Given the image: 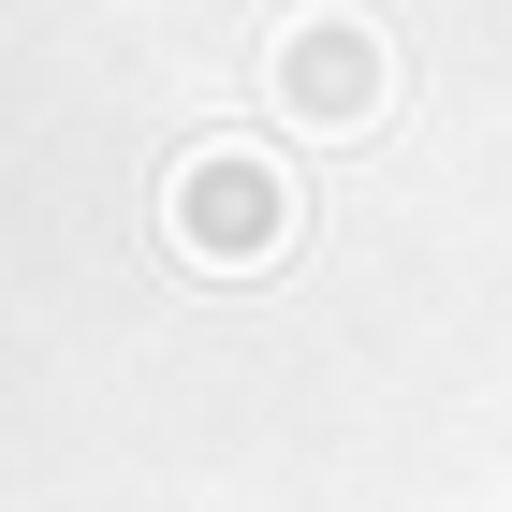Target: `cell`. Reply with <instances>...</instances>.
I'll return each instance as SVG.
<instances>
[{
	"label": "cell",
	"instance_id": "cell-2",
	"mask_svg": "<svg viewBox=\"0 0 512 512\" xmlns=\"http://www.w3.org/2000/svg\"><path fill=\"white\" fill-rule=\"evenodd\" d=\"M278 103L322 118V132L381 118V30H366V15H293V30H278Z\"/></svg>",
	"mask_w": 512,
	"mask_h": 512
},
{
	"label": "cell",
	"instance_id": "cell-1",
	"mask_svg": "<svg viewBox=\"0 0 512 512\" xmlns=\"http://www.w3.org/2000/svg\"><path fill=\"white\" fill-rule=\"evenodd\" d=\"M278 235H293V176L278 161H249V147L176 161V249L191 264H264Z\"/></svg>",
	"mask_w": 512,
	"mask_h": 512
}]
</instances>
